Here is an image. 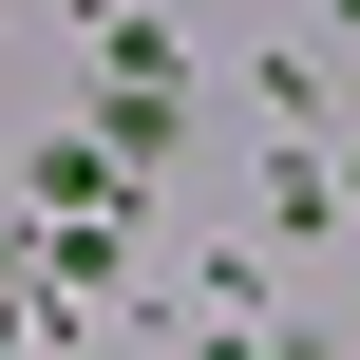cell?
I'll list each match as a JSON object with an SVG mask.
<instances>
[{
    "label": "cell",
    "instance_id": "obj_1",
    "mask_svg": "<svg viewBox=\"0 0 360 360\" xmlns=\"http://www.w3.org/2000/svg\"><path fill=\"white\" fill-rule=\"evenodd\" d=\"M342 19H360V0H342Z\"/></svg>",
    "mask_w": 360,
    "mask_h": 360
}]
</instances>
